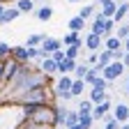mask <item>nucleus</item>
I'll list each match as a JSON object with an SVG mask.
<instances>
[{
	"instance_id": "45",
	"label": "nucleus",
	"mask_w": 129,
	"mask_h": 129,
	"mask_svg": "<svg viewBox=\"0 0 129 129\" xmlns=\"http://www.w3.org/2000/svg\"><path fill=\"white\" fill-rule=\"evenodd\" d=\"M127 94H129V83H127Z\"/></svg>"
},
{
	"instance_id": "36",
	"label": "nucleus",
	"mask_w": 129,
	"mask_h": 129,
	"mask_svg": "<svg viewBox=\"0 0 129 129\" xmlns=\"http://www.w3.org/2000/svg\"><path fill=\"white\" fill-rule=\"evenodd\" d=\"M28 48V58L32 60V58H39V48H30V46H25Z\"/></svg>"
},
{
	"instance_id": "30",
	"label": "nucleus",
	"mask_w": 129,
	"mask_h": 129,
	"mask_svg": "<svg viewBox=\"0 0 129 129\" xmlns=\"http://www.w3.org/2000/svg\"><path fill=\"white\" fill-rule=\"evenodd\" d=\"M12 55V46L7 42H0V60H7Z\"/></svg>"
},
{
	"instance_id": "15",
	"label": "nucleus",
	"mask_w": 129,
	"mask_h": 129,
	"mask_svg": "<svg viewBox=\"0 0 129 129\" xmlns=\"http://www.w3.org/2000/svg\"><path fill=\"white\" fill-rule=\"evenodd\" d=\"M67 28H69V32H76V35H78L81 30H85V21H83V19H78V16H74V19H69Z\"/></svg>"
},
{
	"instance_id": "7",
	"label": "nucleus",
	"mask_w": 129,
	"mask_h": 129,
	"mask_svg": "<svg viewBox=\"0 0 129 129\" xmlns=\"http://www.w3.org/2000/svg\"><path fill=\"white\" fill-rule=\"evenodd\" d=\"M76 60H69V58H64L62 62H58V74L60 76H72L74 74V69H76Z\"/></svg>"
},
{
	"instance_id": "19",
	"label": "nucleus",
	"mask_w": 129,
	"mask_h": 129,
	"mask_svg": "<svg viewBox=\"0 0 129 129\" xmlns=\"http://www.w3.org/2000/svg\"><path fill=\"white\" fill-rule=\"evenodd\" d=\"M90 102L97 106V104H102V102H106V90H90Z\"/></svg>"
},
{
	"instance_id": "22",
	"label": "nucleus",
	"mask_w": 129,
	"mask_h": 129,
	"mask_svg": "<svg viewBox=\"0 0 129 129\" xmlns=\"http://www.w3.org/2000/svg\"><path fill=\"white\" fill-rule=\"evenodd\" d=\"M76 16H78V19H83V21L92 19V16H94V5H83V7H81V12H78Z\"/></svg>"
},
{
	"instance_id": "26",
	"label": "nucleus",
	"mask_w": 129,
	"mask_h": 129,
	"mask_svg": "<svg viewBox=\"0 0 129 129\" xmlns=\"http://www.w3.org/2000/svg\"><path fill=\"white\" fill-rule=\"evenodd\" d=\"M88 69H90V64H88V62H81V64H76V69H74V78L83 81V76L88 74Z\"/></svg>"
},
{
	"instance_id": "11",
	"label": "nucleus",
	"mask_w": 129,
	"mask_h": 129,
	"mask_svg": "<svg viewBox=\"0 0 129 129\" xmlns=\"http://www.w3.org/2000/svg\"><path fill=\"white\" fill-rule=\"evenodd\" d=\"M21 16V12L16 9V7H9V9H5L3 14H0V25H5V23H12V21H16Z\"/></svg>"
},
{
	"instance_id": "5",
	"label": "nucleus",
	"mask_w": 129,
	"mask_h": 129,
	"mask_svg": "<svg viewBox=\"0 0 129 129\" xmlns=\"http://www.w3.org/2000/svg\"><path fill=\"white\" fill-rule=\"evenodd\" d=\"M83 46L90 48L92 53H99V51H102V37H99V35H92V32H88L85 39H83Z\"/></svg>"
},
{
	"instance_id": "10",
	"label": "nucleus",
	"mask_w": 129,
	"mask_h": 129,
	"mask_svg": "<svg viewBox=\"0 0 129 129\" xmlns=\"http://www.w3.org/2000/svg\"><path fill=\"white\" fill-rule=\"evenodd\" d=\"M72 81H74L72 76H60V78H58V83H53V85H55V94L60 97L62 92H69V88H72Z\"/></svg>"
},
{
	"instance_id": "9",
	"label": "nucleus",
	"mask_w": 129,
	"mask_h": 129,
	"mask_svg": "<svg viewBox=\"0 0 129 129\" xmlns=\"http://www.w3.org/2000/svg\"><path fill=\"white\" fill-rule=\"evenodd\" d=\"M9 58L16 60V62H30L28 48H25V46H12V55H9Z\"/></svg>"
},
{
	"instance_id": "12",
	"label": "nucleus",
	"mask_w": 129,
	"mask_h": 129,
	"mask_svg": "<svg viewBox=\"0 0 129 129\" xmlns=\"http://www.w3.org/2000/svg\"><path fill=\"white\" fill-rule=\"evenodd\" d=\"M129 14V3H118V9L113 14V23H122V19Z\"/></svg>"
},
{
	"instance_id": "35",
	"label": "nucleus",
	"mask_w": 129,
	"mask_h": 129,
	"mask_svg": "<svg viewBox=\"0 0 129 129\" xmlns=\"http://www.w3.org/2000/svg\"><path fill=\"white\" fill-rule=\"evenodd\" d=\"M19 129H51V127H42V124H30V122H25V120H23V124H21Z\"/></svg>"
},
{
	"instance_id": "24",
	"label": "nucleus",
	"mask_w": 129,
	"mask_h": 129,
	"mask_svg": "<svg viewBox=\"0 0 129 129\" xmlns=\"http://www.w3.org/2000/svg\"><path fill=\"white\" fill-rule=\"evenodd\" d=\"M113 28H115L113 19H104V25H102V39H106V37H113V35H111V32H113Z\"/></svg>"
},
{
	"instance_id": "25",
	"label": "nucleus",
	"mask_w": 129,
	"mask_h": 129,
	"mask_svg": "<svg viewBox=\"0 0 129 129\" xmlns=\"http://www.w3.org/2000/svg\"><path fill=\"white\" fill-rule=\"evenodd\" d=\"M16 9L21 14H28V12L35 9V3H32V0H19V3H16Z\"/></svg>"
},
{
	"instance_id": "42",
	"label": "nucleus",
	"mask_w": 129,
	"mask_h": 129,
	"mask_svg": "<svg viewBox=\"0 0 129 129\" xmlns=\"http://www.w3.org/2000/svg\"><path fill=\"white\" fill-rule=\"evenodd\" d=\"M69 129H83V127H81V124H74V127H69Z\"/></svg>"
},
{
	"instance_id": "34",
	"label": "nucleus",
	"mask_w": 129,
	"mask_h": 129,
	"mask_svg": "<svg viewBox=\"0 0 129 129\" xmlns=\"http://www.w3.org/2000/svg\"><path fill=\"white\" fill-rule=\"evenodd\" d=\"M92 88H94V90H106V88H108V83H106L102 76H97V78H94V83H92Z\"/></svg>"
},
{
	"instance_id": "13",
	"label": "nucleus",
	"mask_w": 129,
	"mask_h": 129,
	"mask_svg": "<svg viewBox=\"0 0 129 129\" xmlns=\"http://www.w3.org/2000/svg\"><path fill=\"white\" fill-rule=\"evenodd\" d=\"M102 48H106V51H120V48H122V42L118 39V37H106L104 39V44H102Z\"/></svg>"
},
{
	"instance_id": "29",
	"label": "nucleus",
	"mask_w": 129,
	"mask_h": 129,
	"mask_svg": "<svg viewBox=\"0 0 129 129\" xmlns=\"http://www.w3.org/2000/svg\"><path fill=\"white\" fill-rule=\"evenodd\" d=\"M104 129H120V122L113 115H104Z\"/></svg>"
},
{
	"instance_id": "28",
	"label": "nucleus",
	"mask_w": 129,
	"mask_h": 129,
	"mask_svg": "<svg viewBox=\"0 0 129 129\" xmlns=\"http://www.w3.org/2000/svg\"><path fill=\"white\" fill-rule=\"evenodd\" d=\"M120 42H124L127 37H129V23H120L118 25V35H115Z\"/></svg>"
},
{
	"instance_id": "2",
	"label": "nucleus",
	"mask_w": 129,
	"mask_h": 129,
	"mask_svg": "<svg viewBox=\"0 0 129 129\" xmlns=\"http://www.w3.org/2000/svg\"><path fill=\"white\" fill-rule=\"evenodd\" d=\"M48 99H51V90L48 88H35V90L25 92L16 104H51Z\"/></svg>"
},
{
	"instance_id": "47",
	"label": "nucleus",
	"mask_w": 129,
	"mask_h": 129,
	"mask_svg": "<svg viewBox=\"0 0 129 129\" xmlns=\"http://www.w3.org/2000/svg\"><path fill=\"white\" fill-rule=\"evenodd\" d=\"M127 124H129V118H127Z\"/></svg>"
},
{
	"instance_id": "27",
	"label": "nucleus",
	"mask_w": 129,
	"mask_h": 129,
	"mask_svg": "<svg viewBox=\"0 0 129 129\" xmlns=\"http://www.w3.org/2000/svg\"><path fill=\"white\" fill-rule=\"evenodd\" d=\"M44 39H46V35H30V37H28V44H25V46H30V48H37V46H39Z\"/></svg>"
},
{
	"instance_id": "18",
	"label": "nucleus",
	"mask_w": 129,
	"mask_h": 129,
	"mask_svg": "<svg viewBox=\"0 0 129 129\" xmlns=\"http://www.w3.org/2000/svg\"><path fill=\"white\" fill-rule=\"evenodd\" d=\"M81 51H83V46H64V58H69V60H78Z\"/></svg>"
},
{
	"instance_id": "23",
	"label": "nucleus",
	"mask_w": 129,
	"mask_h": 129,
	"mask_svg": "<svg viewBox=\"0 0 129 129\" xmlns=\"http://www.w3.org/2000/svg\"><path fill=\"white\" fill-rule=\"evenodd\" d=\"M83 88H85V83H83V81L74 78V81H72V88H69L72 97H81V94H83Z\"/></svg>"
},
{
	"instance_id": "4",
	"label": "nucleus",
	"mask_w": 129,
	"mask_h": 129,
	"mask_svg": "<svg viewBox=\"0 0 129 129\" xmlns=\"http://www.w3.org/2000/svg\"><path fill=\"white\" fill-rule=\"evenodd\" d=\"M58 48H62L60 39H55V37H46V39L39 44V58H48L53 51H58Z\"/></svg>"
},
{
	"instance_id": "3",
	"label": "nucleus",
	"mask_w": 129,
	"mask_h": 129,
	"mask_svg": "<svg viewBox=\"0 0 129 129\" xmlns=\"http://www.w3.org/2000/svg\"><path fill=\"white\" fill-rule=\"evenodd\" d=\"M122 74H124V64H122V62H111L108 67L102 69V78L106 81V83H113V81L120 78Z\"/></svg>"
},
{
	"instance_id": "31",
	"label": "nucleus",
	"mask_w": 129,
	"mask_h": 129,
	"mask_svg": "<svg viewBox=\"0 0 129 129\" xmlns=\"http://www.w3.org/2000/svg\"><path fill=\"white\" fill-rule=\"evenodd\" d=\"M76 39H78V35H76V32H67V35L60 39V44H62V46H72Z\"/></svg>"
},
{
	"instance_id": "37",
	"label": "nucleus",
	"mask_w": 129,
	"mask_h": 129,
	"mask_svg": "<svg viewBox=\"0 0 129 129\" xmlns=\"http://www.w3.org/2000/svg\"><path fill=\"white\" fill-rule=\"evenodd\" d=\"M88 64H90V67H94V64H97V53H90L88 55V60H85Z\"/></svg>"
},
{
	"instance_id": "14",
	"label": "nucleus",
	"mask_w": 129,
	"mask_h": 129,
	"mask_svg": "<svg viewBox=\"0 0 129 129\" xmlns=\"http://www.w3.org/2000/svg\"><path fill=\"white\" fill-rule=\"evenodd\" d=\"M35 16L39 21H51V16H53V7L51 5H42L37 12H35Z\"/></svg>"
},
{
	"instance_id": "40",
	"label": "nucleus",
	"mask_w": 129,
	"mask_h": 129,
	"mask_svg": "<svg viewBox=\"0 0 129 129\" xmlns=\"http://www.w3.org/2000/svg\"><path fill=\"white\" fill-rule=\"evenodd\" d=\"M97 3H99V5H106V3H111V0H97Z\"/></svg>"
},
{
	"instance_id": "43",
	"label": "nucleus",
	"mask_w": 129,
	"mask_h": 129,
	"mask_svg": "<svg viewBox=\"0 0 129 129\" xmlns=\"http://www.w3.org/2000/svg\"><path fill=\"white\" fill-rule=\"evenodd\" d=\"M120 129H129V124H120Z\"/></svg>"
},
{
	"instance_id": "32",
	"label": "nucleus",
	"mask_w": 129,
	"mask_h": 129,
	"mask_svg": "<svg viewBox=\"0 0 129 129\" xmlns=\"http://www.w3.org/2000/svg\"><path fill=\"white\" fill-rule=\"evenodd\" d=\"M92 108H94V104H92L90 99H83V102H81V106H78V113H92Z\"/></svg>"
},
{
	"instance_id": "38",
	"label": "nucleus",
	"mask_w": 129,
	"mask_h": 129,
	"mask_svg": "<svg viewBox=\"0 0 129 129\" xmlns=\"http://www.w3.org/2000/svg\"><path fill=\"white\" fill-rule=\"evenodd\" d=\"M60 99H64V102H69V99H74V97H72V92H62V94H60Z\"/></svg>"
},
{
	"instance_id": "17",
	"label": "nucleus",
	"mask_w": 129,
	"mask_h": 129,
	"mask_svg": "<svg viewBox=\"0 0 129 129\" xmlns=\"http://www.w3.org/2000/svg\"><path fill=\"white\" fill-rule=\"evenodd\" d=\"M115 9H118V3L115 0H111V3H106V5H102V16L104 19H113V14H115Z\"/></svg>"
},
{
	"instance_id": "16",
	"label": "nucleus",
	"mask_w": 129,
	"mask_h": 129,
	"mask_svg": "<svg viewBox=\"0 0 129 129\" xmlns=\"http://www.w3.org/2000/svg\"><path fill=\"white\" fill-rule=\"evenodd\" d=\"M39 69H42L46 76H51V74H55V72H58V64H55L51 58H44V62L39 64Z\"/></svg>"
},
{
	"instance_id": "6",
	"label": "nucleus",
	"mask_w": 129,
	"mask_h": 129,
	"mask_svg": "<svg viewBox=\"0 0 129 129\" xmlns=\"http://www.w3.org/2000/svg\"><path fill=\"white\" fill-rule=\"evenodd\" d=\"M113 118H115L120 124H127V118H129V106L127 104H115V106H113Z\"/></svg>"
},
{
	"instance_id": "1",
	"label": "nucleus",
	"mask_w": 129,
	"mask_h": 129,
	"mask_svg": "<svg viewBox=\"0 0 129 129\" xmlns=\"http://www.w3.org/2000/svg\"><path fill=\"white\" fill-rule=\"evenodd\" d=\"M30 124H42V127H58L55 124V104H39L28 118H23Z\"/></svg>"
},
{
	"instance_id": "46",
	"label": "nucleus",
	"mask_w": 129,
	"mask_h": 129,
	"mask_svg": "<svg viewBox=\"0 0 129 129\" xmlns=\"http://www.w3.org/2000/svg\"><path fill=\"white\" fill-rule=\"evenodd\" d=\"M120 3H127V0H120Z\"/></svg>"
},
{
	"instance_id": "33",
	"label": "nucleus",
	"mask_w": 129,
	"mask_h": 129,
	"mask_svg": "<svg viewBox=\"0 0 129 129\" xmlns=\"http://www.w3.org/2000/svg\"><path fill=\"white\" fill-rule=\"evenodd\" d=\"M48 58H51L55 64H58V62H62V60H64V48H58V51H53V53L48 55Z\"/></svg>"
},
{
	"instance_id": "41",
	"label": "nucleus",
	"mask_w": 129,
	"mask_h": 129,
	"mask_svg": "<svg viewBox=\"0 0 129 129\" xmlns=\"http://www.w3.org/2000/svg\"><path fill=\"white\" fill-rule=\"evenodd\" d=\"M5 9H7V7H5V5H3V3H0V14H3V12H5Z\"/></svg>"
},
{
	"instance_id": "39",
	"label": "nucleus",
	"mask_w": 129,
	"mask_h": 129,
	"mask_svg": "<svg viewBox=\"0 0 129 129\" xmlns=\"http://www.w3.org/2000/svg\"><path fill=\"white\" fill-rule=\"evenodd\" d=\"M122 64H124V67H129V53L122 55Z\"/></svg>"
},
{
	"instance_id": "8",
	"label": "nucleus",
	"mask_w": 129,
	"mask_h": 129,
	"mask_svg": "<svg viewBox=\"0 0 129 129\" xmlns=\"http://www.w3.org/2000/svg\"><path fill=\"white\" fill-rule=\"evenodd\" d=\"M108 111H111V102L106 99V102H102V104H97V106L92 108V113H90V115H92V120L97 122V120H102L104 115H108Z\"/></svg>"
},
{
	"instance_id": "20",
	"label": "nucleus",
	"mask_w": 129,
	"mask_h": 129,
	"mask_svg": "<svg viewBox=\"0 0 129 129\" xmlns=\"http://www.w3.org/2000/svg\"><path fill=\"white\" fill-rule=\"evenodd\" d=\"M78 124L83 127V129H92L94 127V120H92L90 113H78Z\"/></svg>"
},
{
	"instance_id": "21",
	"label": "nucleus",
	"mask_w": 129,
	"mask_h": 129,
	"mask_svg": "<svg viewBox=\"0 0 129 129\" xmlns=\"http://www.w3.org/2000/svg\"><path fill=\"white\" fill-rule=\"evenodd\" d=\"M62 124L64 127H74V124H78V111H67V115H64V120H62Z\"/></svg>"
},
{
	"instance_id": "44",
	"label": "nucleus",
	"mask_w": 129,
	"mask_h": 129,
	"mask_svg": "<svg viewBox=\"0 0 129 129\" xmlns=\"http://www.w3.org/2000/svg\"><path fill=\"white\" fill-rule=\"evenodd\" d=\"M69 3H83V0H69Z\"/></svg>"
}]
</instances>
